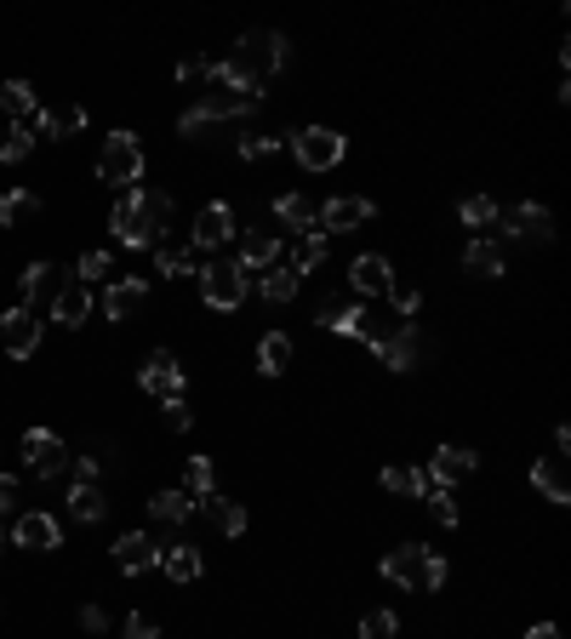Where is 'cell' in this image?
I'll list each match as a JSON object with an SVG mask.
<instances>
[{"label":"cell","instance_id":"obj_1","mask_svg":"<svg viewBox=\"0 0 571 639\" xmlns=\"http://www.w3.org/2000/svg\"><path fill=\"white\" fill-rule=\"evenodd\" d=\"M286 69V35L281 29H246L235 40V52L212 63V86H240V92H263L269 74Z\"/></svg>","mask_w":571,"mask_h":639},{"label":"cell","instance_id":"obj_2","mask_svg":"<svg viewBox=\"0 0 571 639\" xmlns=\"http://www.w3.org/2000/svg\"><path fill=\"white\" fill-rule=\"evenodd\" d=\"M171 206H178V200L166 189H127L109 212V235L132 251H155L171 228Z\"/></svg>","mask_w":571,"mask_h":639},{"label":"cell","instance_id":"obj_3","mask_svg":"<svg viewBox=\"0 0 571 639\" xmlns=\"http://www.w3.org/2000/svg\"><path fill=\"white\" fill-rule=\"evenodd\" d=\"M383 577L412 588V594H435V588L445 582V559L435 548H424V543H401V548L383 554Z\"/></svg>","mask_w":571,"mask_h":639},{"label":"cell","instance_id":"obj_4","mask_svg":"<svg viewBox=\"0 0 571 639\" xmlns=\"http://www.w3.org/2000/svg\"><path fill=\"white\" fill-rule=\"evenodd\" d=\"M263 104V92H240V86H212L194 109H183V120H178V132L183 138H201L212 120H240V115H252Z\"/></svg>","mask_w":571,"mask_h":639},{"label":"cell","instance_id":"obj_5","mask_svg":"<svg viewBox=\"0 0 571 639\" xmlns=\"http://www.w3.org/2000/svg\"><path fill=\"white\" fill-rule=\"evenodd\" d=\"M97 177H104L109 189H127L143 177V143L132 132H115L104 138V155H97Z\"/></svg>","mask_w":571,"mask_h":639},{"label":"cell","instance_id":"obj_6","mask_svg":"<svg viewBox=\"0 0 571 639\" xmlns=\"http://www.w3.org/2000/svg\"><path fill=\"white\" fill-rule=\"evenodd\" d=\"M292 155L304 171H332L349 155V143H343V132H332V126H304V132H292Z\"/></svg>","mask_w":571,"mask_h":639},{"label":"cell","instance_id":"obj_7","mask_svg":"<svg viewBox=\"0 0 571 639\" xmlns=\"http://www.w3.org/2000/svg\"><path fill=\"white\" fill-rule=\"evenodd\" d=\"M201 297H206V309H217V315H229V309H240L246 303V286H252V280L240 274V263H206L201 274Z\"/></svg>","mask_w":571,"mask_h":639},{"label":"cell","instance_id":"obj_8","mask_svg":"<svg viewBox=\"0 0 571 639\" xmlns=\"http://www.w3.org/2000/svg\"><path fill=\"white\" fill-rule=\"evenodd\" d=\"M46 338V320L35 309H23V303H12L7 315H0V348L12 354V360H35V348Z\"/></svg>","mask_w":571,"mask_h":639},{"label":"cell","instance_id":"obj_9","mask_svg":"<svg viewBox=\"0 0 571 639\" xmlns=\"http://www.w3.org/2000/svg\"><path fill=\"white\" fill-rule=\"evenodd\" d=\"M498 223H503V235L520 240V246H549L555 240V212L537 206V200H526V206H514V212H498Z\"/></svg>","mask_w":571,"mask_h":639},{"label":"cell","instance_id":"obj_10","mask_svg":"<svg viewBox=\"0 0 571 639\" xmlns=\"http://www.w3.org/2000/svg\"><path fill=\"white\" fill-rule=\"evenodd\" d=\"M23 469H29L35 480H58L69 469V451L52 428H29L23 434Z\"/></svg>","mask_w":571,"mask_h":639},{"label":"cell","instance_id":"obj_11","mask_svg":"<svg viewBox=\"0 0 571 639\" xmlns=\"http://www.w3.org/2000/svg\"><path fill=\"white\" fill-rule=\"evenodd\" d=\"M138 382H143V394H155L160 405H166V400H183V366H178V354L155 348V354L143 360Z\"/></svg>","mask_w":571,"mask_h":639},{"label":"cell","instance_id":"obj_12","mask_svg":"<svg viewBox=\"0 0 571 639\" xmlns=\"http://www.w3.org/2000/svg\"><path fill=\"white\" fill-rule=\"evenodd\" d=\"M371 212H378V206H371L366 194H332L326 206L314 212V223H320V235H349V228H360Z\"/></svg>","mask_w":571,"mask_h":639},{"label":"cell","instance_id":"obj_13","mask_svg":"<svg viewBox=\"0 0 571 639\" xmlns=\"http://www.w3.org/2000/svg\"><path fill=\"white\" fill-rule=\"evenodd\" d=\"M229 235H235V206H229V200H212V206L194 212V235H189V246H194V251H217Z\"/></svg>","mask_w":571,"mask_h":639},{"label":"cell","instance_id":"obj_14","mask_svg":"<svg viewBox=\"0 0 571 639\" xmlns=\"http://www.w3.org/2000/svg\"><path fill=\"white\" fill-rule=\"evenodd\" d=\"M115 566L127 571V577L155 571V566H160V543H155V536H148V531H127V536H120V543H115Z\"/></svg>","mask_w":571,"mask_h":639},{"label":"cell","instance_id":"obj_15","mask_svg":"<svg viewBox=\"0 0 571 639\" xmlns=\"http://www.w3.org/2000/svg\"><path fill=\"white\" fill-rule=\"evenodd\" d=\"M349 286H355V297H389V286H394L389 258H378V251H360V258L349 263Z\"/></svg>","mask_w":571,"mask_h":639},{"label":"cell","instance_id":"obj_16","mask_svg":"<svg viewBox=\"0 0 571 639\" xmlns=\"http://www.w3.org/2000/svg\"><path fill=\"white\" fill-rule=\"evenodd\" d=\"M480 469V457L468 451V446H440L435 457H429V485H440V492H452V480H463V474H475Z\"/></svg>","mask_w":571,"mask_h":639},{"label":"cell","instance_id":"obj_17","mask_svg":"<svg viewBox=\"0 0 571 639\" xmlns=\"http://www.w3.org/2000/svg\"><path fill=\"white\" fill-rule=\"evenodd\" d=\"M12 543H17V548H35V554H46V548H58V543H63V525H58L52 514H40V508H29V514H17V525H12Z\"/></svg>","mask_w":571,"mask_h":639},{"label":"cell","instance_id":"obj_18","mask_svg":"<svg viewBox=\"0 0 571 639\" xmlns=\"http://www.w3.org/2000/svg\"><path fill=\"white\" fill-rule=\"evenodd\" d=\"M275 258H281V240L263 235V223L258 228H240V274L246 280L263 274V269H275Z\"/></svg>","mask_w":571,"mask_h":639},{"label":"cell","instance_id":"obj_19","mask_svg":"<svg viewBox=\"0 0 571 639\" xmlns=\"http://www.w3.org/2000/svg\"><path fill=\"white\" fill-rule=\"evenodd\" d=\"M143 303H148V280H143V274H120L115 286L104 292V315H109V320H132Z\"/></svg>","mask_w":571,"mask_h":639},{"label":"cell","instance_id":"obj_20","mask_svg":"<svg viewBox=\"0 0 571 639\" xmlns=\"http://www.w3.org/2000/svg\"><path fill=\"white\" fill-rule=\"evenodd\" d=\"M378 360H383V366H394V371H412L417 360H424V338H417V326H412V320L394 326V338L378 348Z\"/></svg>","mask_w":571,"mask_h":639},{"label":"cell","instance_id":"obj_21","mask_svg":"<svg viewBox=\"0 0 571 639\" xmlns=\"http://www.w3.org/2000/svg\"><path fill=\"white\" fill-rule=\"evenodd\" d=\"M86 315H92V286H86V280H74V274H69L63 286H58V297H52V320L74 331V326H81Z\"/></svg>","mask_w":571,"mask_h":639},{"label":"cell","instance_id":"obj_22","mask_svg":"<svg viewBox=\"0 0 571 639\" xmlns=\"http://www.w3.org/2000/svg\"><path fill=\"white\" fill-rule=\"evenodd\" d=\"M320 326L337 331V338H360V326H366V309L355 297H326L320 303Z\"/></svg>","mask_w":571,"mask_h":639},{"label":"cell","instance_id":"obj_23","mask_svg":"<svg viewBox=\"0 0 571 639\" xmlns=\"http://www.w3.org/2000/svg\"><path fill=\"white\" fill-rule=\"evenodd\" d=\"M532 485H537V492L549 497L555 508L571 502V480H566V463H560V457H537V463H532Z\"/></svg>","mask_w":571,"mask_h":639},{"label":"cell","instance_id":"obj_24","mask_svg":"<svg viewBox=\"0 0 571 639\" xmlns=\"http://www.w3.org/2000/svg\"><path fill=\"white\" fill-rule=\"evenodd\" d=\"M0 109L12 115V126H40V104H35L29 81H7V86H0Z\"/></svg>","mask_w":571,"mask_h":639},{"label":"cell","instance_id":"obj_25","mask_svg":"<svg viewBox=\"0 0 571 639\" xmlns=\"http://www.w3.org/2000/svg\"><path fill=\"white\" fill-rule=\"evenodd\" d=\"M160 571H166L171 582H194V577H201V548H194V543L160 548Z\"/></svg>","mask_w":571,"mask_h":639},{"label":"cell","instance_id":"obj_26","mask_svg":"<svg viewBox=\"0 0 571 639\" xmlns=\"http://www.w3.org/2000/svg\"><path fill=\"white\" fill-rule=\"evenodd\" d=\"M81 126H86V109H81V104H58V109H40V126H35V132H40V138H74Z\"/></svg>","mask_w":571,"mask_h":639},{"label":"cell","instance_id":"obj_27","mask_svg":"<svg viewBox=\"0 0 571 639\" xmlns=\"http://www.w3.org/2000/svg\"><path fill=\"white\" fill-rule=\"evenodd\" d=\"M201 514H206L223 536H240V531H246V508H240V502H229V497H217V492H212V497H201Z\"/></svg>","mask_w":571,"mask_h":639},{"label":"cell","instance_id":"obj_28","mask_svg":"<svg viewBox=\"0 0 571 639\" xmlns=\"http://www.w3.org/2000/svg\"><path fill=\"white\" fill-rule=\"evenodd\" d=\"M69 514L74 520H104L109 514V497H104V485H69Z\"/></svg>","mask_w":571,"mask_h":639},{"label":"cell","instance_id":"obj_29","mask_svg":"<svg viewBox=\"0 0 571 639\" xmlns=\"http://www.w3.org/2000/svg\"><path fill=\"white\" fill-rule=\"evenodd\" d=\"M463 269L480 274V280H498V274H503V251L491 246V240H468V246H463Z\"/></svg>","mask_w":571,"mask_h":639},{"label":"cell","instance_id":"obj_30","mask_svg":"<svg viewBox=\"0 0 571 639\" xmlns=\"http://www.w3.org/2000/svg\"><path fill=\"white\" fill-rule=\"evenodd\" d=\"M148 514H155L160 525H183L194 514V497L189 492H155V497H148Z\"/></svg>","mask_w":571,"mask_h":639},{"label":"cell","instance_id":"obj_31","mask_svg":"<svg viewBox=\"0 0 571 639\" xmlns=\"http://www.w3.org/2000/svg\"><path fill=\"white\" fill-rule=\"evenodd\" d=\"M155 269H160L166 280H178V274H201V263H194V246H171V240H160V246H155Z\"/></svg>","mask_w":571,"mask_h":639},{"label":"cell","instance_id":"obj_32","mask_svg":"<svg viewBox=\"0 0 571 639\" xmlns=\"http://www.w3.org/2000/svg\"><path fill=\"white\" fill-rule=\"evenodd\" d=\"M258 366H263V377H281L292 366V338L286 331H269V338L258 343Z\"/></svg>","mask_w":571,"mask_h":639},{"label":"cell","instance_id":"obj_33","mask_svg":"<svg viewBox=\"0 0 571 639\" xmlns=\"http://www.w3.org/2000/svg\"><path fill=\"white\" fill-rule=\"evenodd\" d=\"M326 263V235H320V228H309V235H297V251H292V274H309V269H320Z\"/></svg>","mask_w":571,"mask_h":639},{"label":"cell","instance_id":"obj_34","mask_svg":"<svg viewBox=\"0 0 571 639\" xmlns=\"http://www.w3.org/2000/svg\"><path fill=\"white\" fill-rule=\"evenodd\" d=\"M275 217H281L286 228H297V235L320 228V223H314V206H309V194H281V200H275Z\"/></svg>","mask_w":571,"mask_h":639},{"label":"cell","instance_id":"obj_35","mask_svg":"<svg viewBox=\"0 0 571 639\" xmlns=\"http://www.w3.org/2000/svg\"><path fill=\"white\" fill-rule=\"evenodd\" d=\"M183 492H189L194 502L217 492V469H212V457H189V463H183Z\"/></svg>","mask_w":571,"mask_h":639},{"label":"cell","instance_id":"obj_36","mask_svg":"<svg viewBox=\"0 0 571 639\" xmlns=\"http://www.w3.org/2000/svg\"><path fill=\"white\" fill-rule=\"evenodd\" d=\"M383 492H401V497H429L435 485L424 469H383Z\"/></svg>","mask_w":571,"mask_h":639},{"label":"cell","instance_id":"obj_37","mask_svg":"<svg viewBox=\"0 0 571 639\" xmlns=\"http://www.w3.org/2000/svg\"><path fill=\"white\" fill-rule=\"evenodd\" d=\"M258 286H263V297H269V303H292V297H297V274H292L286 263H275V269H263V274H258Z\"/></svg>","mask_w":571,"mask_h":639},{"label":"cell","instance_id":"obj_38","mask_svg":"<svg viewBox=\"0 0 571 639\" xmlns=\"http://www.w3.org/2000/svg\"><path fill=\"white\" fill-rule=\"evenodd\" d=\"M52 263H29V269H23V280H17V303H23V309H35V297L46 292V286H52Z\"/></svg>","mask_w":571,"mask_h":639},{"label":"cell","instance_id":"obj_39","mask_svg":"<svg viewBox=\"0 0 571 639\" xmlns=\"http://www.w3.org/2000/svg\"><path fill=\"white\" fill-rule=\"evenodd\" d=\"M29 212H40V200L29 189H7V194H0V228H12L17 217H29Z\"/></svg>","mask_w":571,"mask_h":639},{"label":"cell","instance_id":"obj_40","mask_svg":"<svg viewBox=\"0 0 571 639\" xmlns=\"http://www.w3.org/2000/svg\"><path fill=\"white\" fill-rule=\"evenodd\" d=\"M457 217L468 228H486V223H498V200H491V194H468L463 206H457Z\"/></svg>","mask_w":571,"mask_h":639},{"label":"cell","instance_id":"obj_41","mask_svg":"<svg viewBox=\"0 0 571 639\" xmlns=\"http://www.w3.org/2000/svg\"><path fill=\"white\" fill-rule=\"evenodd\" d=\"M401 634V617L394 611H366L360 617V639H394Z\"/></svg>","mask_w":571,"mask_h":639},{"label":"cell","instance_id":"obj_42","mask_svg":"<svg viewBox=\"0 0 571 639\" xmlns=\"http://www.w3.org/2000/svg\"><path fill=\"white\" fill-rule=\"evenodd\" d=\"M29 149H35V126H12V132H7V143H0V161H7V166H17L23 155H29Z\"/></svg>","mask_w":571,"mask_h":639},{"label":"cell","instance_id":"obj_43","mask_svg":"<svg viewBox=\"0 0 571 639\" xmlns=\"http://www.w3.org/2000/svg\"><path fill=\"white\" fill-rule=\"evenodd\" d=\"M389 303H394V315H401V320H412L417 309H424V292H417L412 280H394V286H389Z\"/></svg>","mask_w":571,"mask_h":639},{"label":"cell","instance_id":"obj_44","mask_svg":"<svg viewBox=\"0 0 571 639\" xmlns=\"http://www.w3.org/2000/svg\"><path fill=\"white\" fill-rule=\"evenodd\" d=\"M424 502H429V514H435V525H445V531H452V525H457V497H452V492H440V485H435V492H429Z\"/></svg>","mask_w":571,"mask_h":639},{"label":"cell","instance_id":"obj_45","mask_svg":"<svg viewBox=\"0 0 571 639\" xmlns=\"http://www.w3.org/2000/svg\"><path fill=\"white\" fill-rule=\"evenodd\" d=\"M109 269H115L109 251H86V258L74 263V280H86V286H92V280H97V274H109Z\"/></svg>","mask_w":571,"mask_h":639},{"label":"cell","instance_id":"obj_46","mask_svg":"<svg viewBox=\"0 0 571 639\" xmlns=\"http://www.w3.org/2000/svg\"><path fill=\"white\" fill-rule=\"evenodd\" d=\"M275 149H281V138H240V161H263Z\"/></svg>","mask_w":571,"mask_h":639},{"label":"cell","instance_id":"obj_47","mask_svg":"<svg viewBox=\"0 0 571 639\" xmlns=\"http://www.w3.org/2000/svg\"><path fill=\"white\" fill-rule=\"evenodd\" d=\"M178 81H183V86L212 81V63H206V58H183V63H178Z\"/></svg>","mask_w":571,"mask_h":639},{"label":"cell","instance_id":"obj_48","mask_svg":"<svg viewBox=\"0 0 571 639\" xmlns=\"http://www.w3.org/2000/svg\"><path fill=\"white\" fill-rule=\"evenodd\" d=\"M120 639H155V623H148L143 611H132V617H127V628H120Z\"/></svg>","mask_w":571,"mask_h":639},{"label":"cell","instance_id":"obj_49","mask_svg":"<svg viewBox=\"0 0 571 639\" xmlns=\"http://www.w3.org/2000/svg\"><path fill=\"white\" fill-rule=\"evenodd\" d=\"M81 628H86V634H104V628H109V611H104V605H81Z\"/></svg>","mask_w":571,"mask_h":639},{"label":"cell","instance_id":"obj_50","mask_svg":"<svg viewBox=\"0 0 571 639\" xmlns=\"http://www.w3.org/2000/svg\"><path fill=\"white\" fill-rule=\"evenodd\" d=\"M189 423H194V412H189V405H183V400H166V428H178V434H183Z\"/></svg>","mask_w":571,"mask_h":639},{"label":"cell","instance_id":"obj_51","mask_svg":"<svg viewBox=\"0 0 571 639\" xmlns=\"http://www.w3.org/2000/svg\"><path fill=\"white\" fill-rule=\"evenodd\" d=\"M17 497H23V492H17V480H12V474H0V514H12Z\"/></svg>","mask_w":571,"mask_h":639},{"label":"cell","instance_id":"obj_52","mask_svg":"<svg viewBox=\"0 0 571 639\" xmlns=\"http://www.w3.org/2000/svg\"><path fill=\"white\" fill-rule=\"evenodd\" d=\"M74 485H97V457H74Z\"/></svg>","mask_w":571,"mask_h":639},{"label":"cell","instance_id":"obj_53","mask_svg":"<svg viewBox=\"0 0 571 639\" xmlns=\"http://www.w3.org/2000/svg\"><path fill=\"white\" fill-rule=\"evenodd\" d=\"M526 639H560V628L555 623H537V628H526Z\"/></svg>","mask_w":571,"mask_h":639},{"label":"cell","instance_id":"obj_54","mask_svg":"<svg viewBox=\"0 0 571 639\" xmlns=\"http://www.w3.org/2000/svg\"><path fill=\"white\" fill-rule=\"evenodd\" d=\"M0 548H7V531H0Z\"/></svg>","mask_w":571,"mask_h":639}]
</instances>
